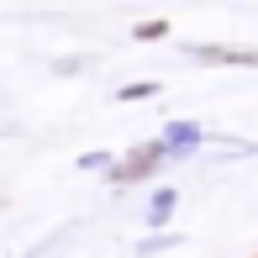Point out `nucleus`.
I'll return each mask as SVG.
<instances>
[{"mask_svg": "<svg viewBox=\"0 0 258 258\" xmlns=\"http://www.w3.org/2000/svg\"><path fill=\"white\" fill-rule=\"evenodd\" d=\"M158 163V148H148V153H137V158H126L121 169H116V179H137V174H148Z\"/></svg>", "mask_w": 258, "mask_h": 258, "instance_id": "2", "label": "nucleus"}, {"mask_svg": "<svg viewBox=\"0 0 258 258\" xmlns=\"http://www.w3.org/2000/svg\"><path fill=\"white\" fill-rule=\"evenodd\" d=\"M195 58H206V63H237V69H258V53H248V48H195Z\"/></svg>", "mask_w": 258, "mask_h": 258, "instance_id": "1", "label": "nucleus"}]
</instances>
